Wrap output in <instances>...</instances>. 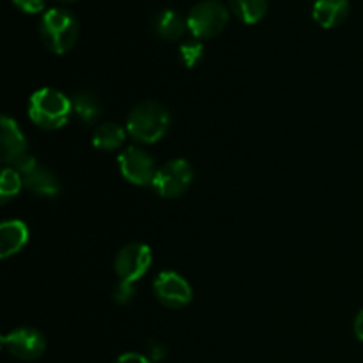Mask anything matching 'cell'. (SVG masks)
Returning <instances> with one entry per match:
<instances>
[{
	"instance_id": "cell-1",
	"label": "cell",
	"mask_w": 363,
	"mask_h": 363,
	"mask_svg": "<svg viewBox=\"0 0 363 363\" xmlns=\"http://www.w3.org/2000/svg\"><path fill=\"white\" fill-rule=\"evenodd\" d=\"M170 126L169 110L156 101H142L131 110L126 131L131 138L142 144H155L162 140Z\"/></svg>"
},
{
	"instance_id": "cell-2",
	"label": "cell",
	"mask_w": 363,
	"mask_h": 363,
	"mask_svg": "<svg viewBox=\"0 0 363 363\" xmlns=\"http://www.w3.org/2000/svg\"><path fill=\"white\" fill-rule=\"evenodd\" d=\"M73 101L57 89H39L30 96L28 116L43 130H59L69 121Z\"/></svg>"
},
{
	"instance_id": "cell-3",
	"label": "cell",
	"mask_w": 363,
	"mask_h": 363,
	"mask_svg": "<svg viewBox=\"0 0 363 363\" xmlns=\"http://www.w3.org/2000/svg\"><path fill=\"white\" fill-rule=\"evenodd\" d=\"M78 32L80 27L74 14L60 7L46 11L39 21V34L43 43L55 55H64L73 48L78 39Z\"/></svg>"
},
{
	"instance_id": "cell-4",
	"label": "cell",
	"mask_w": 363,
	"mask_h": 363,
	"mask_svg": "<svg viewBox=\"0 0 363 363\" xmlns=\"http://www.w3.org/2000/svg\"><path fill=\"white\" fill-rule=\"evenodd\" d=\"M229 21V11L218 0H204L188 13V30L197 39H209L222 34Z\"/></svg>"
},
{
	"instance_id": "cell-5",
	"label": "cell",
	"mask_w": 363,
	"mask_h": 363,
	"mask_svg": "<svg viewBox=\"0 0 363 363\" xmlns=\"http://www.w3.org/2000/svg\"><path fill=\"white\" fill-rule=\"evenodd\" d=\"M11 165L21 174L23 186L30 190L32 194L39 195V197H55V195H59L60 184L57 176L46 167L39 165L38 160L32 155L25 152L20 158L14 160Z\"/></svg>"
},
{
	"instance_id": "cell-6",
	"label": "cell",
	"mask_w": 363,
	"mask_h": 363,
	"mask_svg": "<svg viewBox=\"0 0 363 363\" xmlns=\"http://www.w3.org/2000/svg\"><path fill=\"white\" fill-rule=\"evenodd\" d=\"M194 181V169L186 160H172L162 165L156 172L152 188L165 199H176L190 188Z\"/></svg>"
},
{
	"instance_id": "cell-7",
	"label": "cell",
	"mask_w": 363,
	"mask_h": 363,
	"mask_svg": "<svg viewBox=\"0 0 363 363\" xmlns=\"http://www.w3.org/2000/svg\"><path fill=\"white\" fill-rule=\"evenodd\" d=\"M151 264V248H149L147 245L131 243L126 245L124 248H121V252L116 257V262H113V268H116L117 277H119L123 282L135 284L140 277H144L145 273H147Z\"/></svg>"
},
{
	"instance_id": "cell-8",
	"label": "cell",
	"mask_w": 363,
	"mask_h": 363,
	"mask_svg": "<svg viewBox=\"0 0 363 363\" xmlns=\"http://www.w3.org/2000/svg\"><path fill=\"white\" fill-rule=\"evenodd\" d=\"M119 169L121 174L126 181H130L135 186H147L155 181L156 167L155 160L147 155L145 151L138 147H128L119 155Z\"/></svg>"
},
{
	"instance_id": "cell-9",
	"label": "cell",
	"mask_w": 363,
	"mask_h": 363,
	"mask_svg": "<svg viewBox=\"0 0 363 363\" xmlns=\"http://www.w3.org/2000/svg\"><path fill=\"white\" fill-rule=\"evenodd\" d=\"M156 300L169 308H183L191 301V287L176 272H162L152 284Z\"/></svg>"
},
{
	"instance_id": "cell-10",
	"label": "cell",
	"mask_w": 363,
	"mask_h": 363,
	"mask_svg": "<svg viewBox=\"0 0 363 363\" xmlns=\"http://www.w3.org/2000/svg\"><path fill=\"white\" fill-rule=\"evenodd\" d=\"M4 350L18 360H35L46 350V339L34 328H18L2 337Z\"/></svg>"
},
{
	"instance_id": "cell-11",
	"label": "cell",
	"mask_w": 363,
	"mask_h": 363,
	"mask_svg": "<svg viewBox=\"0 0 363 363\" xmlns=\"http://www.w3.org/2000/svg\"><path fill=\"white\" fill-rule=\"evenodd\" d=\"M0 144H2L0 158L4 163H13L14 160L27 152V142H25L23 133L18 124L7 116L0 119Z\"/></svg>"
},
{
	"instance_id": "cell-12",
	"label": "cell",
	"mask_w": 363,
	"mask_h": 363,
	"mask_svg": "<svg viewBox=\"0 0 363 363\" xmlns=\"http://www.w3.org/2000/svg\"><path fill=\"white\" fill-rule=\"evenodd\" d=\"M28 241V229L21 220H6L0 225V257L18 254Z\"/></svg>"
},
{
	"instance_id": "cell-13",
	"label": "cell",
	"mask_w": 363,
	"mask_h": 363,
	"mask_svg": "<svg viewBox=\"0 0 363 363\" xmlns=\"http://www.w3.org/2000/svg\"><path fill=\"white\" fill-rule=\"evenodd\" d=\"M350 0H315L312 16L323 28L339 27L350 14Z\"/></svg>"
},
{
	"instance_id": "cell-14",
	"label": "cell",
	"mask_w": 363,
	"mask_h": 363,
	"mask_svg": "<svg viewBox=\"0 0 363 363\" xmlns=\"http://www.w3.org/2000/svg\"><path fill=\"white\" fill-rule=\"evenodd\" d=\"M152 27L155 32L165 41H176V39L183 38L184 30L188 28L186 20L181 16L176 11H160L152 20Z\"/></svg>"
},
{
	"instance_id": "cell-15",
	"label": "cell",
	"mask_w": 363,
	"mask_h": 363,
	"mask_svg": "<svg viewBox=\"0 0 363 363\" xmlns=\"http://www.w3.org/2000/svg\"><path fill=\"white\" fill-rule=\"evenodd\" d=\"M126 140V130L119 124L105 123L101 126L96 128L94 137H92V144L94 147L101 149V151H113L119 149Z\"/></svg>"
},
{
	"instance_id": "cell-16",
	"label": "cell",
	"mask_w": 363,
	"mask_h": 363,
	"mask_svg": "<svg viewBox=\"0 0 363 363\" xmlns=\"http://www.w3.org/2000/svg\"><path fill=\"white\" fill-rule=\"evenodd\" d=\"M233 13L243 23L254 25L268 13V0H229Z\"/></svg>"
},
{
	"instance_id": "cell-17",
	"label": "cell",
	"mask_w": 363,
	"mask_h": 363,
	"mask_svg": "<svg viewBox=\"0 0 363 363\" xmlns=\"http://www.w3.org/2000/svg\"><path fill=\"white\" fill-rule=\"evenodd\" d=\"M73 110L84 123H94L101 113V103L92 92H78L73 98Z\"/></svg>"
},
{
	"instance_id": "cell-18",
	"label": "cell",
	"mask_w": 363,
	"mask_h": 363,
	"mask_svg": "<svg viewBox=\"0 0 363 363\" xmlns=\"http://www.w3.org/2000/svg\"><path fill=\"white\" fill-rule=\"evenodd\" d=\"M21 186H23V179H21V174L18 170H14L13 167H7L2 170V176H0V199H2V202H7L14 195H18Z\"/></svg>"
},
{
	"instance_id": "cell-19",
	"label": "cell",
	"mask_w": 363,
	"mask_h": 363,
	"mask_svg": "<svg viewBox=\"0 0 363 363\" xmlns=\"http://www.w3.org/2000/svg\"><path fill=\"white\" fill-rule=\"evenodd\" d=\"M202 53H204V48H202V45L199 41L184 43V45H181L179 48L181 60H183V64L186 67L197 66L202 59Z\"/></svg>"
},
{
	"instance_id": "cell-20",
	"label": "cell",
	"mask_w": 363,
	"mask_h": 363,
	"mask_svg": "<svg viewBox=\"0 0 363 363\" xmlns=\"http://www.w3.org/2000/svg\"><path fill=\"white\" fill-rule=\"evenodd\" d=\"M133 296H135L133 284L123 282V280H121V282L116 286V291H113V300H116L117 303L124 305V303H128V301H131V298Z\"/></svg>"
},
{
	"instance_id": "cell-21",
	"label": "cell",
	"mask_w": 363,
	"mask_h": 363,
	"mask_svg": "<svg viewBox=\"0 0 363 363\" xmlns=\"http://www.w3.org/2000/svg\"><path fill=\"white\" fill-rule=\"evenodd\" d=\"M11 2H13L18 9L23 11V13L27 14L41 13L46 6L45 0H11Z\"/></svg>"
},
{
	"instance_id": "cell-22",
	"label": "cell",
	"mask_w": 363,
	"mask_h": 363,
	"mask_svg": "<svg viewBox=\"0 0 363 363\" xmlns=\"http://www.w3.org/2000/svg\"><path fill=\"white\" fill-rule=\"evenodd\" d=\"M116 363H152L149 358H145L144 354L138 353H124L117 358Z\"/></svg>"
},
{
	"instance_id": "cell-23",
	"label": "cell",
	"mask_w": 363,
	"mask_h": 363,
	"mask_svg": "<svg viewBox=\"0 0 363 363\" xmlns=\"http://www.w3.org/2000/svg\"><path fill=\"white\" fill-rule=\"evenodd\" d=\"M149 353H151V362H160L165 358V347L160 342H151L149 344Z\"/></svg>"
},
{
	"instance_id": "cell-24",
	"label": "cell",
	"mask_w": 363,
	"mask_h": 363,
	"mask_svg": "<svg viewBox=\"0 0 363 363\" xmlns=\"http://www.w3.org/2000/svg\"><path fill=\"white\" fill-rule=\"evenodd\" d=\"M354 335L363 342V308L357 314V319H354Z\"/></svg>"
},
{
	"instance_id": "cell-25",
	"label": "cell",
	"mask_w": 363,
	"mask_h": 363,
	"mask_svg": "<svg viewBox=\"0 0 363 363\" xmlns=\"http://www.w3.org/2000/svg\"><path fill=\"white\" fill-rule=\"evenodd\" d=\"M57 2H60V4H71V2H77V0H57Z\"/></svg>"
}]
</instances>
